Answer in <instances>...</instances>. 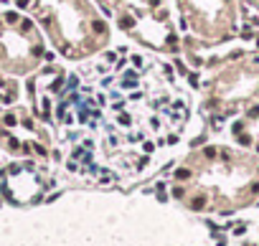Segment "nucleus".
Wrapping results in <instances>:
<instances>
[{"instance_id": "obj_1", "label": "nucleus", "mask_w": 259, "mask_h": 246, "mask_svg": "<svg viewBox=\"0 0 259 246\" xmlns=\"http://www.w3.org/2000/svg\"><path fill=\"white\" fill-rule=\"evenodd\" d=\"M38 10L51 41L66 59H86L109 43V26L91 0H18Z\"/></svg>"}, {"instance_id": "obj_2", "label": "nucleus", "mask_w": 259, "mask_h": 246, "mask_svg": "<svg viewBox=\"0 0 259 246\" xmlns=\"http://www.w3.org/2000/svg\"><path fill=\"white\" fill-rule=\"evenodd\" d=\"M211 79L201 86L206 89L203 99V114H208L213 124L224 122L229 114L247 109L259 99V56L254 53H231L226 59H213Z\"/></svg>"}, {"instance_id": "obj_3", "label": "nucleus", "mask_w": 259, "mask_h": 246, "mask_svg": "<svg viewBox=\"0 0 259 246\" xmlns=\"http://www.w3.org/2000/svg\"><path fill=\"white\" fill-rule=\"evenodd\" d=\"M175 8L180 15V28L193 31L203 46L226 43L236 33V0H175Z\"/></svg>"}, {"instance_id": "obj_4", "label": "nucleus", "mask_w": 259, "mask_h": 246, "mask_svg": "<svg viewBox=\"0 0 259 246\" xmlns=\"http://www.w3.org/2000/svg\"><path fill=\"white\" fill-rule=\"evenodd\" d=\"M231 132L239 145H244V147L257 145V150H259V102H254L244 109V114L234 122Z\"/></svg>"}, {"instance_id": "obj_5", "label": "nucleus", "mask_w": 259, "mask_h": 246, "mask_svg": "<svg viewBox=\"0 0 259 246\" xmlns=\"http://www.w3.org/2000/svg\"><path fill=\"white\" fill-rule=\"evenodd\" d=\"M239 3V18L244 28H259V0H236Z\"/></svg>"}]
</instances>
